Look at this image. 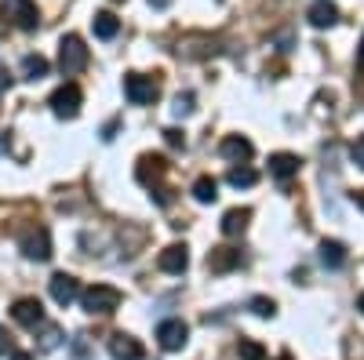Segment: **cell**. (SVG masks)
Instances as JSON below:
<instances>
[{"instance_id": "29", "label": "cell", "mask_w": 364, "mask_h": 360, "mask_svg": "<svg viewBox=\"0 0 364 360\" xmlns=\"http://www.w3.org/2000/svg\"><path fill=\"white\" fill-rule=\"evenodd\" d=\"M154 200H157L161 207H168V204H171V190H164V186H154Z\"/></svg>"}, {"instance_id": "17", "label": "cell", "mask_w": 364, "mask_h": 360, "mask_svg": "<svg viewBox=\"0 0 364 360\" xmlns=\"http://www.w3.org/2000/svg\"><path fill=\"white\" fill-rule=\"evenodd\" d=\"M299 157L295 153H273L269 157V175H277V178H291V175H299Z\"/></svg>"}, {"instance_id": "8", "label": "cell", "mask_w": 364, "mask_h": 360, "mask_svg": "<svg viewBox=\"0 0 364 360\" xmlns=\"http://www.w3.org/2000/svg\"><path fill=\"white\" fill-rule=\"evenodd\" d=\"M157 339H161V346L171 353V349H182L186 346V339H190V327L182 324V320H164L161 327H157Z\"/></svg>"}, {"instance_id": "26", "label": "cell", "mask_w": 364, "mask_h": 360, "mask_svg": "<svg viewBox=\"0 0 364 360\" xmlns=\"http://www.w3.org/2000/svg\"><path fill=\"white\" fill-rule=\"evenodd\" d=\"M164 142L175 146V149H182V146H186V135H182L178 128H168V131H164Z\"/></svg>"}, {"instance_id": "16", "label": "cell", "mask_w": 364, "mask_h": 360, "mask_svg": "<svg viewBox=\"0 0 364 360\" xmlns=\"http://www.w3.org/2000/svg\"><path fill=\"white\" fill-rule=\"evenodd\" d=\"M91 29H95V37L99 40H113L120 33V18L113 11H99L95 18H91Z\"/></svg>"}, {"instance_id": "21", "label": "cell", "mask_w": 364, "mask_h": 360, "mask_svg": "<svg viewBox=\"0 0 364 360\" xmlns=\"http://www.w3.org/2000/svg\"><path fill=\"white\" fill-rule=\"evenodd\" d=\"M15 18L22 29H37V4L33 0H15Z\"/></svg>"}, {"instance_id": "11", "label": "cell", "mask_w": 364, "mask_h": 360, "mask_svg": "<svg viewBox=\"0 0 364 360\" xmlns=\"http://www.w3.org/2000/svg\"><path fill=\"white\" fill-rule=\"evenodd\" d=\"M240 262H245V255H240L237 248H215L208 255V269H211V273H230V269H237Z\"/></svg>"}, {"instance_id": "35", "label": "cell", "mask_w": 364, "mask_h": 360, "mask_svg": "<svg viewBox=\"0 0 364 360\" xmlns=\"http://www.w3.org/2000/svg\"><path fill=\"white\" fill-rule=\"evenodd\" d=\"M277 360H291V356H288V353H284V356H277Z\"/></svg>"}, {"instance_id": "28", "label": "cell", "mask_w": 364, "mask_h": 360, "mask_svg": "<svg viewBox=\"0 0 364 360\" xmlns=\"http://www.w3.org/2000/svg\"><path fill=\"white\" fill-rule=\"evenodd\" d=\"M58 339H63V332H58V327H48V335H44V349H55V346H58Z\"/></svg>"}, {"instance_id": "15", "label": "cell", "mask_w": 364, "mask_h": 360, "mask_svg": "<svg viewBox=\"0 0 364 360\" xmlns=\"http://www.w3.org/2000/svg\"><path fill=\"white\" fill-rule=\"evenodd\" d=\"M248 222H252V207H230V212L223 215V233L226 236H240L248 229Z\"/></svg>"}, {"instance_id": "27", "label": "cell", "mask_w": 364, "mask_h": 360, "mask_svg": "<svg viewBox=\"0 0 364 360\" xmlns=\"http://www.w3.org/2000/svg\"><path fill=\"white\" fill-rule=\"evenodd\" d=\"M350 157H353V164H357V168L364 171V135H360V138L353 142V149H350Z\"/></svg>"}, {"instance_id": "12", "label": "cell", "mask_w": 364, "mask_h": 360, "mask_svg": "<svg viewBox=\"0 0 364 360\" xmlns=\"http://www.w3.org/2000/svg\"><path fill=\"white\" fill-rule=\"evenodd\" d=\"M109 356H113V360H142L146 349H142L132 335H113V339H109Z\"/></svg>"}, {"instance_id": "19", "label": "cell", "mask_w": 364, "mask_h": 360, "mask_svg": "<svg viewBox=\"0 0 364 360\" xmlns=\"http://www.w3.org/2000/svg\"><path fill=\"white\" fill-rule=\"evenodd\" d=\"M193 197H197V204H215L219 200V182H215V178H208V175H200L193 182Z\"/></svg>"}, {"instance_id": "1", "label": "cell", "mask_w": 364, "mask_h": 360, "mask_svg": "<svg viewBox=\"0 0 364 360\" xmlns=\"http://www.w3.org/2000/svg\"><path fill=\"white\" fill-rule=\"evenodd\" d=\"M80 306H84V313H91V317H106V313H113L117 306H120V291L117 288H109V284H91L87 291H80Z\"/></svg>"}, {"instance_id": "30", "label": "cell", "mask_w": 364, "mask_h": 360, "mask_svg": "<svg viewBox=\"0 0 364 360\" xmlns=\"http://www.w3.org/2000/svg\"><path fill=\"white\" fill-rule=\"evenodd\" d=\"M113 135H117V120H109V124H106V128H102V138H106V142H109V138H113Z\"/></svg>"}, {"instance_id": "20", "label": "cell", "mask_w": 364, "mask_h": 360, "mask_svg": "<svg viewBox=\"0 0 364 360\" xmlns=\"http://www.w3.org/2000/svg\"><path fill=\"white\" fill-rule=\"evenodd\" d=\"M321 262L328 269H339L346 262V248L339 244V240H324V244H321Z\"/></svg>"}, {"instance_id": "23", "label": "cell", "mask_w": 364, "mask_h": 360, "mask_svg": "<svg viewBox=\"0 0 364 360\" xmlns=\"http://www.w3.org/2000/svg\"><path fill=\"white\" fill-rule=\"evenodd\" d=\"M237 353H240V360H266V349L259 342H252V339H240L237 342Z\"/></svg>"}, {"instance_id": "3", "label": "cell", "mask_w": 364, "mask_h": 360, "mask_svg": "<svg viewBox=\"0 0 364 360\" xmlns=\"http://www.w3.org/2000/svg\"><path fill=\"white\" fill-rule=\"evenodd\" d=\"M124 95H128L135 106H149V102H157V95H161V84H157L154 77L128 73V77H124Z\"/></svg>"}, {"instance_id": "34", "label": "cell", "mask_w": 364, "mask_h": 360, "mask_svg": "<svg viewBox=\"0 0 364 360\" xmlns=\"http://www.w3.org/2000/svg\"><path fill=\"white\" fill-rule=\"evenodd\" d=\"M357 310H360V313H364V295H360V298H357Z\"/></svg>"}, {"instance_id": "6", "label": "cell", "mask_w": 364, "mask_h": 360, "mask_svg": "<svg viewBox=\"0 0 364 360\" xmlns=\"http://www.w3.org/2000/svg\"><path fill=\"white\" fill-rule=\"evenodd\" d=\"M80 102H84V95H80L77 84H63V87H58V92L51 95L55 116H77V113H80Z\"/></svg>"}, {"instance_id": "2", "label": "cell", "mask_w": 364, "mask_h": 360, "mask_svg": "<svg viewBox=\"0 0 364 360\" xmlns=\"http://www.w3.org/2000/svg\"><path fill=\"white\" fill-rule=\"evenodd\" d=\"M84 66H87V48H84V40H80L77 33L63 37V44H58V70H63L66 77H73V73H80Z\"/></svg>"}, {"instance_id": "13", "label": "cell", "mask_w": 364, "mask_h": 360, "mask_svg": "<svg viewBox=\"0 0 364 360\" xmlns=\"http://www.w3.org/2000/svg\"><path fill=\"white\" fill-rule=\"evenodd\" d=\"M157 266L164 269V273H186L190 255H186V248H182V244H171V248H164V251H161Z\"/></svg>"}, {"instance_id": "18", "label": "cell", "mask_w": 364, "mask_h": 360, "mask_svg": "<svg viewBox=\"0 0 364 360\" xmlns=\"http://www.w3.org/2000/svg\"><path fill=\"white\" fill-rule=\"evenodd\" d=\"M48 70H51V66H48L44 55H26V58H22V77H26V80H44Z\"/></svg>"}, {"instance_id": "4", "label": "cell", "mask_w": 364, "mask_h": 360, "mask_svg": "<svg viewBox=\"0 0 364 360\" xmlns=\"http://www.w3.org/2000/svg\"><path fill=\"white\" fill-rule=\"evenodd\" d=\"M22 255L33 262H48L51 258V233L44 226H33L22 233Z\"/></svg>"}, {"instance_id": "5", "label": "cell", "mask_w": 364, "mask_h": 360, "mask_svg": "<svg viewBox=\"0 0 364 360\" xmlns=\"http://www.w3.org/2000/svg\"><path fill=\"white\" fill-rule=\"evenodd\" d=\"M168 175V157H161V153H146V157H139V168H135V178L142 186H149L154 190L161 178Z\"/></svg>"}, {"instance_id": "33", "label": "cell", "mask_w": 364, "mask_h": 360, "mask_svg": "<svg viewBox=\"0 0 364 360\" xmlns=\"http://www.w3.org/2000/svg\"><path fill=\"white\" fill-rule=\"evenodd\" d=\"M353 200H357V204L364 207V190H357V193H353Z\"/></svg>"}, {"instance_id": "7", "label": "cell", "mask_w": 364, "mask_h": 360, "mask_svg": "<svg viewBox=\"0 0 364 360\" xmlns=\"http://www.w3.org/2000/svg\"><path fill=\"white\" fill-rule=\"evenodd\" d=\"M48 284H51V298H55L58 306H70V302H77V298H80V284L70 273H55Z\"/></svg>"}, {"instance_id": "25", "label": "cell", "mask_w": 364, "mask_h": 360, "mask_svg": "<svg viewBox=\"0 0 364 360\" xmlns=\"http://www.w3.org/2000/svg\"><path fill=\"white\" fill-rule=\"evenodd\" d=\"M171 113H175V116H186V113H193V95H190V92H186V95H175Z\"/></svg>"}, {"instance_id": "10", "label": "cell", "mask_w": 364, "mask_h": 360, "mask_svg": "<svg viewBox=\"0 0 364 360\" xmlns=\"http://www.w3.org/2000/svg\"><path fill=\"white\" fill-rule=\"evenodd\" d=\"M306 18H310L314 29H328V26H336V22H339V8L331 4V0H314L310 11H306Z\"/></svg>"}, {"instance_id": "22", "label": "cell", "mask_w": 364, "mask_h": 360, "mask_svg": "<svg viewBox=\"0 0 364 360\" xmlns=\"http://www.w3.org/2000/svg\"><path fill=\"white\" fill-rule=\"evenodd\" d=\"M226 182H230V186H237V190H240V186L248 190V186H255V182H259V175H255L252 168H233V171L226 175Z\"/></svg>"}, {"instance_id": "9", "label": "cell", "mask_w": 364, "mask_h": 360, "mask_svg": "<svg viewBox=\"0 0 364 360\" xmlns=\"http://www.w3.org/2000/svg\"><path fill=\"white\" fill-rule=\"evenodd\" d=\"M11 317H15L22 327H33V332H37V327L44 324V306L37 302V298H18L15 310H11Z\"/></svg>"}, {"instance_id": "32", "label": "cell", "mask_w": 364, "mask_h": 360, "mask_svg": "<svg viewBox=\"0 0 364 360\" xmlns=\"http://www.w3.org/2000/svg\"><path fill=\"white\" fill-rule=\"evenodd\" d=\"M11 360H33V356H29V353H11Z\"/></svg>"}, {"instance_id": "24", "label": "cell", "mask_w": 364, "mask_h": 360, "mask_svg": "<svg viewBox=\"0 0 364 360\" xmlns=\"http://www.w3.org/2000/svg\"><path fill=\"white\" fill-rule=\"evenodd\" d=\"M252 313H255V317H273V313H277V306H273V298L255 295V298H252Z\"/></svg>"}, {"instance_id": "31", "label": "cell", "mask_w": 364, "mask_h": 360, "mask_svg": "<svg viewBox=\"0 0 364 360\" xmlns=\"http://www.w3.org/2000/svg\"><path fill=\"white\" fill-rule=\"evenodd\" d=\"M171 0H149V8H168Z\"/></svg>"}, {"instance_id": "14", "label": "cell", "mask_w": 364, "mask_h": 360, "mask_svg": "<svg viewBox=\"0 0 364 360\" xmlns=\"http://www.w3.org/2000/svg\"><path fill=\"white\" fill-rule=\"evenodd\" d=\"M219 149H223V157H226V160H237V164H240V160H252V153H255V146H252L248 138H240V135L223 138Z\"/></svg>"}]
</instances>
